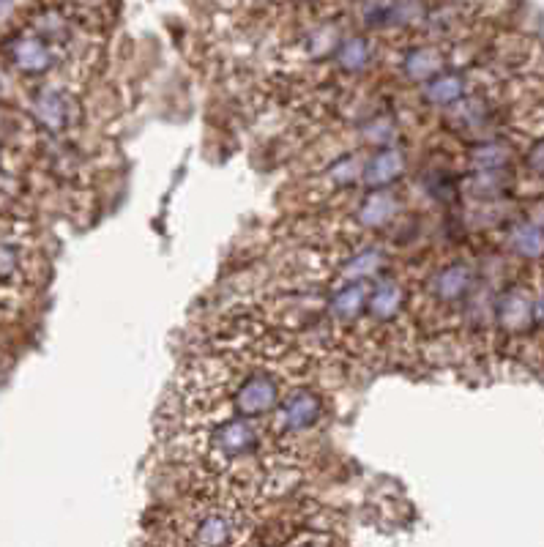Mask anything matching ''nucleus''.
I'll return each instance as SVG.
<instances>
[{
    "mask_svg": "<svg viewBox=\"0 0 544 547\" xmlns=\"http://www.w3.org/2000/svg\"><path fill=\"white\" fill-rule=\"evenodd\" d=\"M367 299H370V285H367V282H350L348 288H342L337 296H334L331 312H334L339 320H353L364 307H367Z\"/></svg>",
    "mask_w": 544,
    "mask_h": 547,
    "instance_id": "obj_8",
    "label": "nucleus"
},
{
    "mask_svg": "<svg viewBox=\"0 0 544 547\" xmlns=\"http://www.w3.org/2000/svg\"><path fill=\"white\" fill-rule=\"evenodd\" d=\"M323 413L320 397L309 389L288 394L282 405L274 411V435H296L304 433L309 427H315Z\"/></svg>",
    "mask_w": 544,
    "mask_h": 547,
    "instance_id": "obj_4",
    "label": "nucleus"
},
{
    "mask_svg": "<svg viewBox=\"0 0 544 547\" xmlns=\"http://www.w3.org/2000/svg\"><path fill=\"white\" fill-rule=\"evenodd\" d=\"M290 547H323V545H320L318 537H304L301 542H296V545H290Z\"/></svg>",
    "mask_w": 544,
    "mask_h": 547,
    "instance_id": "obj_15",
    "label": "nucleus"
},
{
    "mask_svg": "<svg viewBox=\"0 0 544 547\" xmlns=\"http://www.w3.org/2000/svg\"><path fill=\"white\" fill-rule=\"evenodd\" d=\"M397 214V197L391 192H372L359 208V222L364 228H380Z\"/></svg>",
    "mask_w": 544,
    "mask_h": 547,
    "instance_id": "obj_7",
    "label": "nucleus"
},
{
    "mask_svg": "<svg viewBox=\"0 0 544 547\" xmlns=\"http://www.w3.org/2000/svg\"><path fill=\"white\" fill-rule=\"evenodd\" d=\"M462 93L460 77H438V80H430L427 88H424V96L430 99L432 104H452L457 96Z\"/></svg>",
    "mask_w": 544,
    "mask_h": 547,
    "instance_id": "obj_13",
    "label": "nucleus"
},
{
    "mask_svg": "<svg viewBox=\"0 0 544 547\" xmlns=\"http://www.w3.org/2000/svg\"><path fill=\"white\" fill-rule=\"evenodd\" d=\"M405 170V156L397 151V148H386V151H378L372 156L370 162L361 170V178L370 186H386L391 184L394 178L402 176Z\"/></svg>",
    "mask_w": 544,
    "mask_h": 547,
    "instance_id": "obj_6",
    "label": "nucleus"
},
{
    "mask_svg": "<svg viewBox=\"0 0 544 547\" xmlns=\"http://www.w3.org/2000/svg\"><path fill=\"white\" fill-rule=\"evenodd\" d=\"M39 113H42V121L50 126L52 132H61L66 126L72 124L74 118V104L69 96H63V93H44L42 99H39Z\"/></svg>",
    "mask_w": 544,
    "mask_h": 547,
    "instance_id": "obj_10",
    "label": "nucleus"
},
{
    "mask_svg": "<svg viewBox=\"0 0 544 547\" xmlns=\"http://www.w3.org/2000/svg\"><path fill=\"white\" fill-rule=\"evenodd\" d=\"M285 383L279 381L274 372L268 370H249L227 389V400L233 405V411L241 419L252 416H266L277 411L285 400Z\"/></svg>",
    "mask_w": 544,
    "mask_h": 547,
    "instance_id": "obj_2",
    "label": "nucleus"
},
{
    "mask_svg": "<svg viewBox=\"0 0 544 547\" xmlns=\"http://www.w3.org/2000/svg\"><path fill=\"white\" fill-rule=\"evenodd\" d=\"M257 446H260V430L252 424V419L230 416L211 427L206 438V457H214L219 463H236L255 455Z\"/></svg>",
    "mask_w": 544,
    "mask_h": 547,
    "instance_id": "obj_3",
    "label": "nucleus"
},
{
    "mask_svg": "<svg viewBox=\"0 0 544 547\" xmlns=\"http://www.w3.org/2000/svg\"><path fill=\"white\" fill-rule=\"evenodd\" d=\"M247 534V517L230 501H200L178 523L181 547H238Z\"/></svg>",
    "mask_w": 544,
    "mask_h": 547,
    "instance_id": "obj_1",
    "label": "nucleus"
},
{
    "mask_svg": "<svg viewBox=\"0 0 544 547\" xmlns=\"http://www.w3.org/2000/svg\"><path fill=\"white\" fill-rule=\"evenodd\" d=\"M11 61L17 63L22 72L42 74L52 66V47L39 36H20L11 44Z\"/></svg>",
    "mask_w": 544,
    "mask_h": 547,
    "instance_id": "obj_5",
    "label": "nucleus"
},
{
    "mask_svg": "<svg viewBox=\"0 0 544 547\" xmlns=\"http://www.w3.org/2000/svg\"><path fill=\"white\" fill-rule=\"evenodd\" d=\"M372 58V44L367 39H350L342 50H339V63L342 69L348 72H356V69H364Z\"/></svg>",
    "mask_w": 544,
    "mask_h": 547,
    "instance_id": "obj_12",
    "label": "nucleus"
},
{
    "mask_svg": "<svg viewBox=\"0 0 544 547\" xmlns=\"http://www.w3.org/2000/svg\"><path fill=\"white\" fill-rule=\"evenodd\" d=\"M465 269H446L441 271L438 277H435V290L441 293L443 299H454V296H460L462 290H465Z\"/></svg>",
    "mask_w": 544,
    "mask_h": 547,
    "instance_id": "obj_14",
    "label": "nucleus"
},
{
    "mask_svg": "<svg viewBox=\"0 0 544 547\" xmlns=\"http://www.w3.org/2000/svg\"><path fill=\"white\" fill-rule=\"evenodd\" d=\"M402 299H405V293H402L400 285L380 282L378 288L370 293V299H367V310L378 320H391L402 310Z\"/></svg>",
    "mask_w": 544,
    "mask_h": 547,
    "instance_id": "obj_9",
    "label": "nucleus"
},
{
    "mask_svg": "<svg viewBox=\"0 0 544 547\" xmlns=\"http://www.w3.org/2000/svg\"><path fill=\"white\" fill-rule=\"evenodd\" d=\"M443 66L441 55L432 47H419V50L408 52L405 58V74L411 80H430L432 74H438V69Z\"/></svg>",
    "mask_w": 544,
    "mask_h": 547,
    "instance_id": "obj_11",
    "label": "nucleus"
}]
</instances>
